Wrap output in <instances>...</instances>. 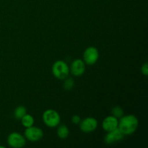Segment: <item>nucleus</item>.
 Listing matches in <instances>:
<instances>
[{"label": "nucleus", "mask_w": 148, "mask_h": 148, "mask_svg": "<svg viewBox=\"0 0 148 148\" xmlns=\"http://www.w3.org/2000/svg\"><path fill=\"white\" fill-rule=\"evenodd\" d=\"M3 147H4H4H2V146H1V144H0V148H3Z\"/></svg>", "instance_id": "18"}, {"label": "nucleus", "mask_w": 148, "mask_h": 148, "mask_svg": "<svg viewBox=\"0 0 148 148\" xmlns=\"http://www.w3.org/2000/svg\"><path fill=\"white\" fill-rule=\"evenodd\" d=\"M42 119L46 127L49 128H55L61 123L60 114L53 109H47L43 112Z\"/></svg>", "instance_id": "3"}, {"label": "nucleus", "mask_w": 148, "mask_h": 148, "mask_svg": "<svg viewBox=\"0 0 148 148\" xmlns=\"http://www.w3.org/2000/svg\"><path fill=\"white\" fill-rule=\"evenodd\" d=\"M51 72L53 77L59 80H63L66 79L70 74L69 66L64 61L62 60H57L53 64Z\"/></svg>", "instance_id": "2"}, {"label": "nucleus", "mask_w": 148, "mask_h": 148, "mask_svg": "<svg viewBox=\"0 0 148 148\" xmlns=\"http://www.w3.org/2000/svg\"><path fill=\"white\" fill-rule=\"evenodd\" d=\"M57 130H56V134L58 137L61 140H66L69 135V130L65 124H59L57 126Z\"/></svg>", "instance_id": "11"}, {"label": "nucleus", "mask_w": 148, "mask_h": 148, "mask_svg": "<svg viewBox=\"0 0 148 148\" xmlns=\"http://www.w3.org/2000/svg\"><path fill=\"white\" fill-rule=\"evenodd\" d=\"M64 80L63 83L64 89L67 91L71 90L74 88V86H75V81H74V79L70 77H66Z\"/></svg>", "instance_id": "15"}, {"label": "nucleus", "mask_w": 148, "mask_h": 148, "mask_svg": "<svg viewBox=\"0 0 148 148\" xmlns=\"http://www.w3.org/2000/svg\"><path fill=\"white\" fill-rule=\"evenodd\" d=\"M85 63L82 59H75L69 66V72L75 77H80L85 72Z\"/></svg>", "instance_id": "9"}, {"label": "nucleus", "mask_w": 148, "mask_h": 148, "mask_svg": "<svg viewBox=\"0 0 148 148\" xmlns=\"http://www.w3.org/2000/svg\"><path fill=\"white\" fill-rule=\"evenodd\" d=\"M24 136L27 141L36 143L38 142L43 137V131L40 128L35 126L25 128Z\"/></svg>", "instance_id": "6"}, {"label": "nucleus", "mask_w": 148, "mask_h": 148, "mask_svg": "<svg viewBox=\"0 0 148 148\" xmlns=\"http://www.w3.org/2000/svg\"><path fill=\"white\" fill-rule=\"evenodd\" d=\"M27 114V109L23 106H19L14 109V117L15 119L20 120L25 114Z\"/></svg>", "instance_id": "13"}, {"label": "nucleus", "mask_w": 148, "mask_h": 148, "mask_svg": "<svg viewBox=\"0 0 148 148\" xmlns=\"http://www.w3.org/2000/svg\"><path fill=\"white\" fill-rule=\"evenodd\" d=\"M106 133L107 134H106L105 137H104V143L108 145H111L120 143L125 137V135L119 130V128Z\"/></svg>", "instance_id": "8"}, {"label": "nucleus", "mask_w": 148, "mask_h": 148, "mask_svg": "<svg viewBox=\"0 0 148 148\" xmlns=\"http://www.w3.org/2000/svg\"><path fill=\"white\" fill-rule=\"evenodd\" d=\"M99 51L94 46H89L85 50L82 56V60L88 65H93L99 59Z\"/></svg>", "instance_id": "7"}, {"label": "nucleus", "mask_w": 148, "mask_h": 148, "mask_svg": "<svg viewBox=\"0 0 148 148\" xmlns=\"http://www.w3.org/2000/svg\"><path fill=\"white\" fill-rule=\"evenodd\" d=\"M139 120L133 114L124 115L119 119L118 128L125 136L132 135L137 130Z\"/></svg>", "instance_id": "1"}, {"label": "nucleus", "mask_w": 148, "mask_h": 148, "mask_svg": "<svg viewBox=\"0 0 148 148\" xmlns=\"http://www.w3.org/2000/svg\"><path fill=\"white\" fill-rule=\"evenodd\" d=\"M20 121H21L22 125L25 128H28V127H32V126L34 125L35 123V119L33 116L28 114H26Z\"/></svg>", "instance_id": "12"}, {"label": "nucleus", "mask_w": 148, "mask_h": 148, "mask_svg": "<svg viewBox=\"0 0 148 148\" xmlns=\"http://www.w3.org/2000/svg\"><path fill=\"white\" fill-rule=\"evenodd\" d=\"M141 72L145 76H147L148 75V64L147 62H145V63L142 65Z\"/></svg>", "instance_id": "17"}, {"label": "nucleus", "mask_w": 148, "mask_h": 148, "mask_svg": "<svg viewBox=\"0 0 148 148\" xmlns=\"http://www.w3.org/2000/svg\"><path fill=\"white\" fill-rule=\"evenodd\" d=\"M111 115L119 119L124 115V110L119 106H115L111 108Z\"/></svg>", "instance_id": "14"}, {"label": "nucleus", "mask_w": 148, "mask_h": 148, "mask_svg": "<svg viewBox=\"0 0 148 148\" xmlns=\"http://www.w3.org/2000/svg\"><path fill=\"white\" fill-rule=\"evenodd\" d=\"M98 122L97 119L92 116L86 117L84 119H82L79 124V127L81 131L86 134L95 132L98 128Z\"/></svg>", "instance_id": "5"}, {"label": "nucleus", "mask_w": 148, "mask_h": 148, "mask_svg": "<svg viewBox=\"0 0 148 148\" xmlns=\"http://www.w3.org/2000/svg\"><path fill=\"white\" fill-rule=\"evenodd\" d=\"M27 143V140L24 135L18 132H12L7 138V143L10 147L23 148Z\"/></svg>", "instance_id": "4"}, {"label": "nucleus", "mask_w": 148, "mask_h": 148, "mask_svg": "<svg viewBox=\"0 0 148 148\" xmlns=\"http://www.w3.org/2000/svg\"><path fill=\"white\" fill-rule=\"evenodd\" d=\"M119 119L114 116H108L102 121V128L106 132L116 130L118 128Z\"/></svg>", "instance_id": "10"}, {"label": "nucleus", "mask_w": 148, "mask_h": 148, "mask_svg": "<svg viewBox=\"0 0 148 148\" xmlns=\"http://www.w3.org/2000/svg\"><path fill=\"white\" fill-rule=\"evenodd\" d=\"M81 117L79 116V115H74L72 116V119H71V121L74 124H79L81 121Z\"/></svg>", "instance_id": "16"}]
</instances>
